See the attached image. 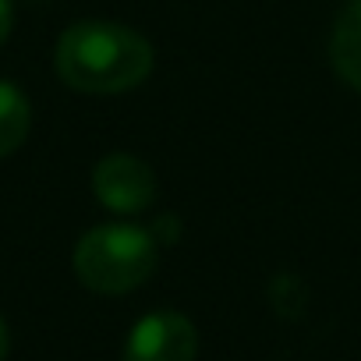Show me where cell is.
Returning <instances> with one entry per match:
<instances>
[{
	"instance_id": "cell-5",
	"label": "cell",
	"mask_w": 361,
	"mask_h": 361,
	"mask_svg": "<svg viewBox=\"0 0 361 361\" xmlns=\"http://www.w3.org/2000/svg\"><path fill=\"white\" fill-rule=\"evenodd\" d=\"M329 64L350 89L361 92V0H350L333 22Z\"/></svg>"
},
{
	"instance_id": "cell-4",
	"label": "cell",
	"mask_w": 361,
	"mask_h": 361,
	"mask_svg": "<svg viewBox=\"0 0 361 361\" xmlns=\"http://www.w3.org/2000/svg\"><path fill=\"white\" fill-rule=\"evenodd\" d=\"M92 192H96L99 206H106L114 213H142L156 199V173L145 159L114 152L96 163Z\"/></svg>"
},
{
	"instance_id": "cell-1",
	"label": "cell",
	"mask_w": 361,
	"mask_h": 361,
	"mask_svg": "<svg viewBox=\"0 0 361 361\" xmlns=\"http://www.w3.org/2000/svg\"><path fill=\"white\" fill-rule=\"evenodd\" d=\"M54 64L68 89L117 96L152 75V47L142 32L117 22H75L57 39Z\"/></svg>"
},
{
	"instance_id": "cell-2",
	"label": "cell",
	"mask_w": 361,
	"mask_h": 361,
	"mask_svg": "<svg viewBox=\"0 0 361 361\" xmlns=\"http://www.w3.org/2000/svg\"><path fill=\"white\" fill-rule=\"evenodd\" d=\"M75 276L96 294H128L156 269V241L135 224H99L85 231L71 255Z\"/></svg>"
},
{
	"instance_id": "cell-3",
	"label": "cell",
	"mask_w": 361,
	"mask_h": 361,
	"mask_svg": "<svg viewBox=\"0 0 361 361\" xmlns=\"http://www.w3.org/2000/svg\"><path fill=\"white\" fill-rule=\"evenodd\" d=\"M195 354L199 329L180 312H149L124 340V361H195Z\"/></svg>"
},
{
	"instance_id": "cell-7",
	"label": "cell",
	"mask_w": 361,
	"mask_h": 361,
	"mask_svg": "<svg viewBox=\"0 0 361 361\" xmlns=\"http://www.w3.org/2000/svg\"><path fill=\"white\" fill-rule=\"evenodd\" d=\"M11 22H15V11H11V0H0V47L11 36Z\"/></svg>"
},
{
	"instance_id": "cell-6",
	"label": "cell",
	"mask_w": 361,
	"mask_h": 361,
	"mask_svg": "<svg viewBox=\"0 0 361 361\" xmlns=\"http://www.w3.org/2000/svg\"><path fill=\"white\" fill-rule=\"evenodd\" d=\"M29 128H32L29 96L15 82L0 78V159L22 149V142L29 138Z\"/></svg>"
},
{
	"instance_id": "cell-8",
	"label": "cell",
	"mask_w": 361,
	"mask_h": 361,
	"mask_svg": "<svg viewBox=\"0 0 361 361\" xmlns=\"http://www.w3.org/2000/svg\"><path fill=\"white\" fill-rule=\"evenodd\" d=\"M8 347H11V333H8V322L0 319V361L8 357Z\"/></svg>"
}]
</instances>
